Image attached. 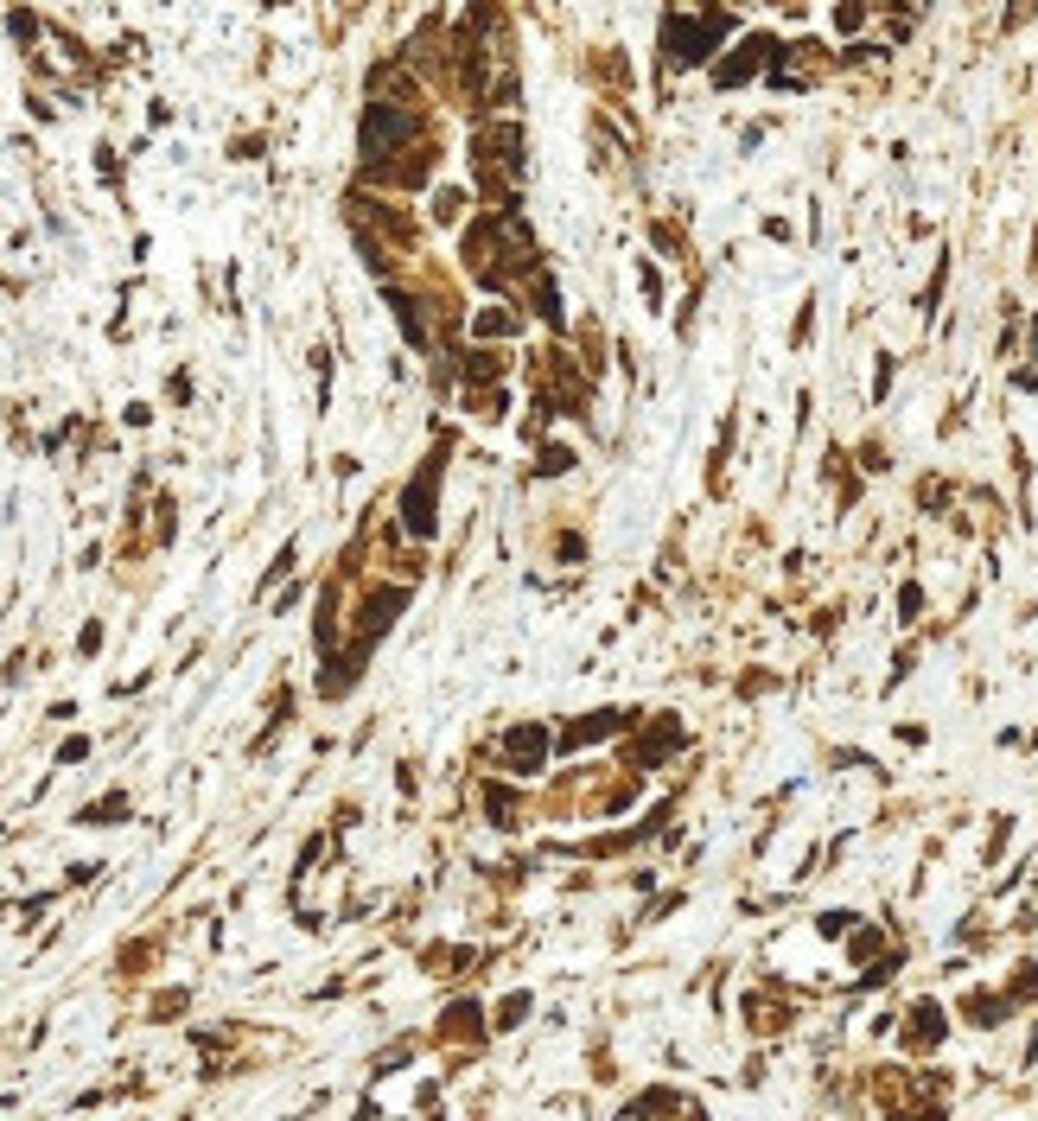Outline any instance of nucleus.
<instances>
[{"label":"nucleus","instance_id":"1a4fd4ad","mask_svg":"<svg viewBox=\"0 0 1038 1121\" xmlns=\"http://www.w3.org/2000/svg\"><path fill=\"white\" fill-rule=\"evenodd\" d=\"M567 459H574V453H561V446H548V459L535 465V472H567Z\"/></svg>","mask_w":1038,"mask_h":1121},{"label":"nucleus","instance_id":"39448f33","mask_svg":"<svg viewBox=\"0 0 1038 1121\" xmlns=\"http://www.w3.org/2000/svg\"><path fill=\"white\" fill-rule=\"evenodd\" d=\"M504 332H516L510 313H478V338H504Z\"/></svg>","mask_w":1038,"mask_h":1121},{"label":"nucleus","instance_id":"f03ea898","mask_svg":"<svg viewBox=\"0 0 1038 1121\" xmlns=\"http://www.w3.org/2000/svg\"><path fill=\"white\" fill-rule=\"evenodd\" d=\"M408 529L414 536H434V472H421L408 485Z\"/></svg>","mask_w":1038,"mask_h":1121},{"label":"nucleus","instance_id":"20e7f679","mask_svg":"<svg viewBox=\"0 0 1038 1121\" xmlns=\"http://www.w3.org/2000/svg\"><path fill=\"white\" fill-rule=\"evenodd\" d=\"M739 51H746V58H726L720 71H714L720 83H739V77H752L758 64H765V51H771V39H752V45H739Z\"/></svg>","mask_w":1038,"mask_h":1121},{"label":"nucleus","instance_id":"423d86ee","mask_svg":"<svg viewBox=\"0 0 1038 1121\" xmlns=\"http://www.w3.org/2000/svg\"><path fill=\"white\" fill-rule=\"evenodd\" d=\"M937 1039V1007H918V1026H911V1045H930Z\"/></svg>","mask_w":1038,"mask_h":1121},{"label":"nucleus","instance_id":"7ed1b4c3","mask_svg":"<svg viewBox=\"0 0 1038 1121\" xmlns=\"http://www.w3.org/2000/svg\"><path fill=\"white\" fill-rule=\"evenodd\" d=\"M504 752H510L516 771H535V758L548 752V733H542V727H516V733L504 739Z\"/></svg>","mask_w":1038,"mask_h":1121},{"label":"nucleus","instance_id":"6e6552de","mask_svg":"<svg viewBox=\"0 0 1038 1121\" xmlns=\"http://www.w3.org/2000/svg\"><path fill=\"white\" fill-rule=\"evenodd\" d=\"M459 204H465L459 192H440V198H434V217H440V223H453V217H459Z\"/></svg>","mask_w":1038,"mask_h":1121},{"label":"nucleus","instance_id":"0eeeda50","mask_svg":"<svg viewBox=\"0 0 1038 1121\" xmlns=\"http://www.w3.org/2000/svg\"><path fill=\"white\" fill-rule=\"evenodd\" d=\"M121 809H128V803H121V797H102L96 809H83V822H115Z\"/></svg>","mask_w":1038,"mask_h":1121},{"label":"nucleus","instance_id":"f257e3e1","mask_svg":"<svg viewBox=\"0 0 1038 1121\" xmlns=\"http://www.w3.org/2000/svg\"><path fill=\"white\" fill-rule=\"evenodd\" d=\"M414 134H421V115H414L408 102H370V115H363V153H370V160L408 147Z\"/></svg>","mask_w":1038,"mask_h":1121}]
</instances>
